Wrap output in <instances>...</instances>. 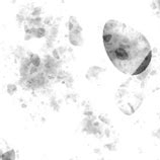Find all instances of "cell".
I'll list each match as a JSON object with an SVG mask.
<instances>
[{
	"instance_id": "6da1fadb",
	"label": "cell",
	"mask_w": 160,
	"mask_h": 160,
	"mask_svg": "<svg viewBox=\"0 0 160 160\" xmlns=\"http://www.w3.org/2000/svg\"><path fill=\"white\" fill-rule=\"evenodd\" d=\"M102 42L108 57L121 72L139 75L148 68L152 59L150 43L129 24L108 20L102 29Z\"/></svg>"
},
{
	"instance_id": "7a4b0ae2",
	"label": "cell",
	"mask_w": 160,
	"mask_h": 160,
	"mask_svg": "<svg viewBox=\"0 0 160 160\" xmlns=\"http://www.w3.org/2000/svg\"><path fill=\"white\" fill-rule=\"evenodd\" d=\"M82 28L80 26H77L69 31V41L73 46H82L83 44V39L81 36Z\"/></svg>"
},
{
	"instance_id": "3957f363",
	"label": "cell",
	"mask_w": 160,
	"mask_h": 160,
	"mask_svg": "<svg viewBox=\"0 0 160 160\" xmlns=\"http://www.w3.org/2000/svg\"><path fill=\"white\" fill-rule=\"evenodd\" d=\"M1 160H15V151L8 150L6 152L2 153Z\"/></svg>"
},
{
	"instance_id": "277c9868",
	"label": "cell",
	"mask_w": 160,
	"mask_h": 160,
	"mask_svg": "<svg viewBox=\"0 0 160 160\" xmlns=\"http://www.w3.org/2000/svg\"><path fill=\"white\" fill-rule=\"evenodd\" d=\"M32 64L35 65V66H39L40 65V58H39V56L36 55V54L32 55Z\"/></svg>"
},
{
	"instance_id": "5b68a950",
	"label": "cell",
	"mask_w": 160,
	"mask_h": 160,
	"mask_svg": "<svg viewBox=\"0 0 160 160\" xmlns=\"http://www.w3.org/2000/svg\"><path fill=\"white\" fill-rule=\"evenodd\" d=\"M16 91V86L14 85V84H8L7 85V92L9 94H13L14 92Z\"/></svg>"
}]
</instances>
